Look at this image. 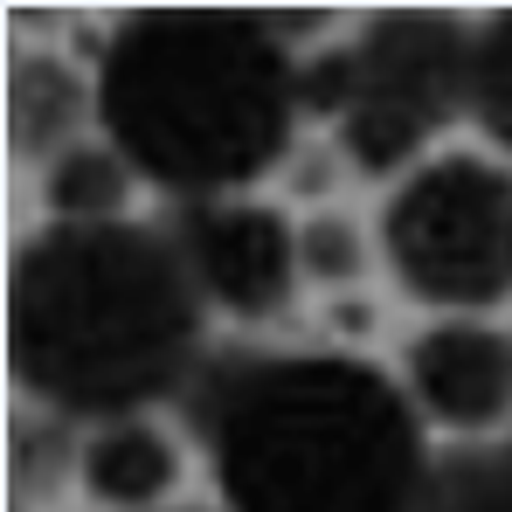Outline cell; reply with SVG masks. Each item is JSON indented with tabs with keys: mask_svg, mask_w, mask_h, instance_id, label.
I'll use <instances>...</instances> for the list:
<instances>
[{
	"mask_svg": "<svg viewBox=\"0 0 512 512\" xmlns=\"http://www.w3.org/2000/svg\"><path fill=\"white\" fill-rule=\"evenodd\" d=\"M7 360L42 409L90 429L187 402L215 353L173 229L49 222L28 236L7 270Z\"/></svg>",
	"mask_w": 512,
	"mask_h": 512,
	"instance_id": "obj_1",
	"label": "cell"
},
{
	"mask_svg": "<svg viewBox=\"0 0 512 512\" xmlns=\"http://www.w3.org/2000/svg\"><path fill=\"white\" fill-rule=\"evenodd\" d=\"M291 14L250 7H139L104 35L97 125L139 180L180 208L243 201L305 118V56Z\"/></svg>",
	"mask_w": 512,
	"mask_h": 512,
	"instance_id": "obj_2",
	"label": "cell"
},
{
	"mask_svg": "<svg viewBox=\"0 0 512 512\" xmlns=\"http://www.w3.org/2000/svg\"><path fill=\"white\" fill-rule=\"evenodd\" d=\"M222 512H409L423 409L360 353H215L187 388Z\"/></svg>",
	"mask_w": 512,
	"mask_h": 512,
	"instance_id": "obj_3",
	"label": "cell"
},
{
	"mask_svg": "<svg viewBox=\"0 0 512 512\" xmlns=\"http://www.w3.org/2000/svg\"><path fill=\"white\" fill-rule=\"evenodd\" d=\"M471 56L478 28H464L457 14L388 7L360 28V42L305 63V118H333L346 160L367 180H409L429 139L457 111H471Z\"/></svg>",
	"mask_w": 512,
	"mask_h": 512,
	"instance_id": "obj_4",
	"label": "cell"
},
{
	"mask_svg": "<svg viewBox=\"0 0 512 512\" xmlns=\"http://www.w3.org/2000/svg\"><path fill=\"white\" fill-rule=\"evenodd\" d=\"M388 277L450 319L512 298V167L485 153H436L395 180L381 208Z\"/></svg>",
	"mask_w": 512,
	"mask_h": 512,
	"instance_id": "obj_5",
	"label": "cell"
},
{
	"mask_svg": "<svg viewBox=\"0 0 512 512\" xmlns=\"http://www.w3.org/2000/svg\"><path fill=\"white\" fill-rule=\"evenodd\" d=\"M173 243L187 256L208 305L236 319H277L291 312L305 284V229L270 201H194L173 215Z\"/></svg>",
	"mask_w": 512,
	"mask_h": 512,
	"instance_id": "obj_6",
	"label": "cell"
},
{
	"mask_svg": "<svg viewBox=\"0 0 512 512\" xmlns=\"http://www.w3.org/2000/svg\"><path fill=\"white\" fill-rule=\"evenodd\" d=\"M402 388L423 423L457 429L464 443L506 436L512 423V340L485 319H436L402 353Z\"/></svg>",
	"mask_w": 512,
	"mask_h": 512,
	"instance_id": "obj_7",
	"label": "cell"
},
{
	"mask_svg": "<svg viewBox=\"0 0 512 512\" xmlns=\"http://www.w3.org/2000/svg\"><path fill=\"white\" fill-rule=\"evenodd\" d=\"M77 485L104 512H167L180 485V443L153 416L97 423L77 450Z\"/></svg>",
	"mask_w": 512,
	"mask_h": 512,
	"instance_id": "obj_8",
	"label": "cell"
},
{
	"mask_svg": "<svg viewBox=\"0 0 512 512\" xmlns=\"http://www.w3.org/2000/svg\"><path fill=\"white\" fill-rule=\"evenodd\" d=\"M97 118V84H84L56 56H14L7 63V146L14 160L56 167L70 146H84V125Z\"/></svg>",
	"mask_w": 512,
	"mask_h": 512,
	"instance_id": "obj_9",
	"label": "cell"
},
{
	"mask_svg": "<svg viewBox=\"0 0 512 512\" xmlns=\"http://www.w3.org/2000/svg\"><path fill=\"white\" fill-rule=\"evenodd\" d=\"M132 187H139V173H132V160H125L111 139H84V146H70L56 167H42L49 222H70V229H90V222H132V215H125Z\"/></svg>",
	"mask_w": 512,
	"mask_h": 512,
	"instance_id": "obj_10",
	"label": "cell"
},
{
	"mask_svg": "<svg viewBox=\"0 0 512 512\" xmlns=\"http://www.w3.org/2000/svg\"><path fill=\"white\" fill-rule=\"evenodd\" d=\"M409 512H512V429L443 450Z\"/></svg>",
	"mask_w": 512,
	"mask_h": 512,
	"instance_id": "obj_11",
	"label": "cell"
},
{
	"mask_svg": "<svg viewBox=\"0 0 512 512\" xmlns=\"http://www.w3.org/2000/svg\"><path fill=\"white\" fill-rule=\"evenodd\" d=\"M471 118L478 132L512 160V7H499L478 28V56H471Z\"/></svg>",
	"mask_w": 512,
	"mask_h": 512,
	"instance_id": "obj_12",
	"label": "cell"
},
{
	"mask_svg": "<svg viewBox=\"0 0 512 512\" xmlns=\"http://www.w3.org/2000/svg\"><path fill=\"white\" fill-rule=\"evenodd\" d=\"M367 270V236H360V222H346V215H312L305 222V277H319L326 291H340Z\"/></svg>",
	"mask_w": 512,
	"mask_h": 512,
	"instance_id": "obj_13",
	"label": "cell"
}]
</instances>
